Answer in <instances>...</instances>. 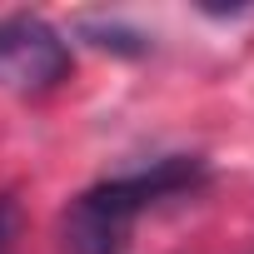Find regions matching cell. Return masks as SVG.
<instances>
[{
  "label": "cell",
  "instance_id": "cell-3",
  "mask_svg": "<svg viewBox=\"0 0 254 254\" xmlns=\"http://www.w3.org/2000/svg\"><path fill=\"white\" fill-rule=\"evenodd\" d=\"M15 234H20V204L10 194H0V254L15 249Z\"/></svg>",
  "mask_w": 254,
  "mask_h": 254
},
{
  "label": "cell",
  "instance_id": "cell-2",
  "mask_svg": "<svg viewBox=\"0 0 254 254\" xmlns=\"http://www.w3.org/2000/svg\"><path fill=\"white\" fill-rule=\"evenodd\" d=\"M70 70H75V55L50 20H40V15L0 20V90L45 95V90L65 85Z\"/></svg>",
  "mask_w": 254,
  "mask_h": 254
},
{
  "label": "cell",
  "instance_id": "cell-1",
  "mask_svg": "<svg viewBox=\"0 0 254 254\" xmlns=\"http://www.w3.org/2000/svg\"><path fill=\"white\" fill-rule=\"evenodd\" d=\"M204 180H209V170L199 155H165L145 170L100 180L70 199V209L60 219V244H65V254H125L145 209H155L160 199L190 194Z\"/></svg>",
  "mask_w": 254,
  "mask_h": 254
}]
</instances>
